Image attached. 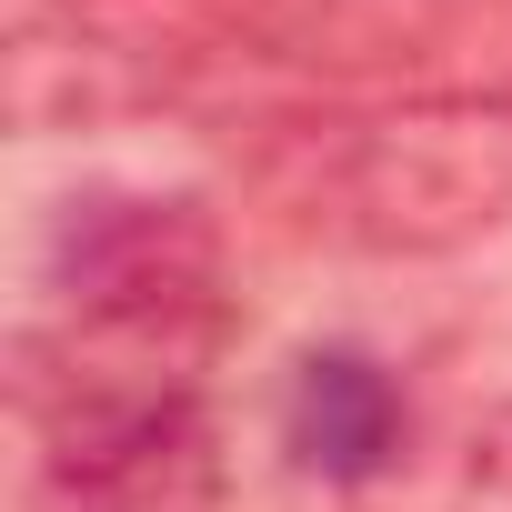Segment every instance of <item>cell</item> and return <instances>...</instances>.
<instances>
[{
    "instance_id": "6da1fadb",
    "label": "cell",
    "mask_w": 512,
    "mask_h": 512,
    "mask_svg": "<svg viewBox=\"0 0 512 512\" xmlns=\"http://www.w3.org/2000/svg\"><path fill=\"white\" fill-rule=\"evenodd\" d=\"M241 181L292 241L442 262L512 231V91H412L272 121L241 151Z\"/></svg>"
},
{
    "instance_id": "7a4b0ae2",
    "label": "cell",
    "mask_w": 512,
    "mask_h": 512,
    "mask_svg": "<svg viewBox=\"0 0 512 512\" xmlns=\"http://www.w3.org/2000/svg\"><path fill=\"white\" fill-rule=\"evenodd\" d=\"M221 352H231V292L141 302V312H61V322L21 332V412L41 432V462L211 412Z\"/></svg>"
},
{
    "instance_id": "3957f363",
    "label": "cell",
    "mask_w": 512,
    "mask_h": 512,
    "mask_svg": "<svg viewBox=\"0 0 512 512\" xmlns=\"http://www.w3.org/2000/svg\"><path fill=\"white\" fill-rule=\"evenodd\" d=\"M61 312H141V302H221V231L191 201H81L51 251Z\"/></svg>"
},
{
    "instance_id": "277c9868",
    "label": "cell",
    "mask_w": 512,
    "mask_h": 512,
    "mask_svg": "<svg viewBox=\"0 0 512 512\" xmlns=\"http://www.w3.org/2000/svg\"><path fill=\"white\" fill-rule=\"evenodd\" d=\"M282 452L352 502V492H372V482L412 452V392L392 382V362H372V352H352V342H322V352L292 362Z\"/></svg>"
},
{
    "instance_id": "5b68a950",
    "label": "cell",
    "mask_w": 512,
    "mask_h": 512,
    "mask_svg": "<svg viewBox=\"0 0 512 512\" xmlns=\"http://www.w3.org/2000/svg\"><path fill=\"white\" fill-rule=\"evenodd\" d=\"M41 502L51 512H221V422L181 412L101 452H61L41 462Z\"/></svg>"
},
{
    "instance_id": "8992f818",
    "label": "cell",
    "mask_w": 512,
    "mask_h": 512,
    "mask_svg": "<svg viewBox=\"0 0 512 512\" xmlns=\"http://www.w3.org/2000/svg\"><path fill=\"white\" fill-rule=\"evenodd\" d=\"M352 512H512V402L462 412L432 452L412 442L372 492H352Z\"/></svg>"
}]
</instances>
